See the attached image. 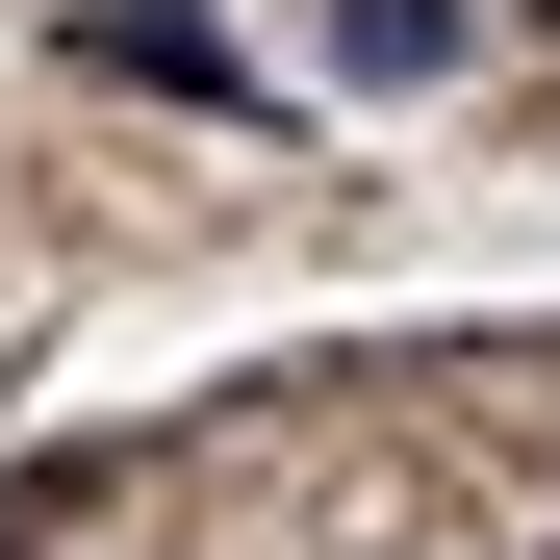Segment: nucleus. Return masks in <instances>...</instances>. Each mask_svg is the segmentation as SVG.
<instances>
[{"label": "nucleus", "instance_id": "f257e3e1", "mask_svg": "<svg viewBox=\"0 0 560 560\" xmlns=\"http://www.w3.org/2000/svg\"><path fill=\"white\" fill-rule=\"evenodd\" d=\"M77 77H128V103H255V51L205 0H77Z\"/></svg>", "mask_w": 560, "mask_h": 560}, {"label": "nucleus", "instance_id": "f03ea898", "mask_svg": "<svg viewBox=\"0 0 560 560\" xmlns=\"http://www.w3.org/2000/svg\"><path fill=\"white\" fill-rule=\"evenodd\" d=\"M331 77H458V0H331Z\"/></svg>", "mask_w": 560, "mask_h": 560}, {"label": "nucleus", "instance_id": "7ed1b4c3", "mask_svg": "<svg viewBox=\"0 0 560 560\" xmlns=\"http://www.w3.org/2000/svg\"><path fill=\"white\" fill-rule=\"evenodd\" d=\"M0 560H26V510H0Z\"/></svg>", "mask_w": 560, "mask_h": 560}, {"label": "nucleus", "instance_id": "20e7f679", "mask_svg": "<svg viewBox=\"0 0 560 560\" xmlns=\"http://www.w3.org/2000/svg\"><path fill=\"white\" fill-rule=\"evenodd\" d=\"M535 26H560V0H535Z\"/></svg>", "mask_w": 560, "mask_h": 560}]
</instances>
